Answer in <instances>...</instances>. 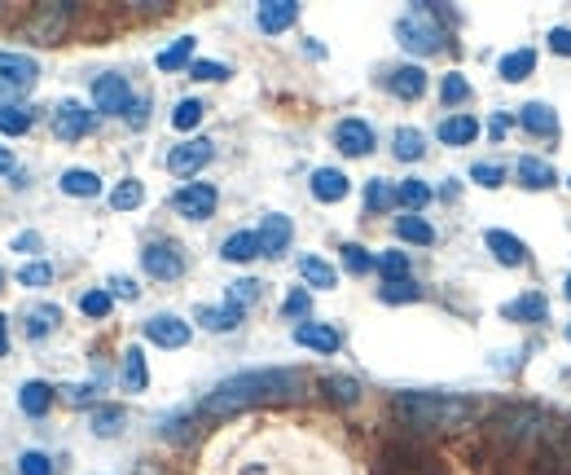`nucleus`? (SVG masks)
<instances>
[{
	"label": "nucleus",
	"mask_w": 571,
	"mask_h": 475,
	"mask_svg": "<svg viewBox=\"0 0 571 475\" xmlns=\"http://www.w3.org/2000/svg\"><path fill=\"white\" fill-rule=\"evenodd\" d=\"M203 475H351L343 454L295 423H251L207 449Z\"/></svg>",
	"instance_id": "f257e3e1"
},
{
	"label": "nucleus",
	"mask_w": 571,
	"mask_h": 475,
	"mask_svg": "<svg viewBox=\"0 0 571 475\" xmlns=\"http://www.w3.org/2000/svg\"><path fill=\"white\" fill-rule=\"evenodd\" d=\"M299 387H304V374H299V370H251V374H233V378H225V383L203 401V414L225 418V414H237V409L259 405V401L295 396Z\"/></svg>",
	"instance_id": "f03ea898"
},
{
	"label": "nucleus",
	"mask_w": 571,
	"mask_h": 475,
	"mask_svg": "<svg viewBox=\"0 0 571 475\" xmlns=\"http://www.w3.org/2000/svg\"><path fill=\"white\" fill-rule=\"evenodd\" d=\"M396 414L409 427H461L479 414V405L461 396H440V392H400Z\"/></svg>",
	"instance_id": "7ed1b4c3"
},
{
	"label": "nucleus",
	"mask_w": 571,
	"mask_h": 475,
	"mask_svg": "<svg viewBox=\"0 0 571 475\" xmlns=\"http://www.w3.org/2000/svg\"><path fill=\"white\" fill-rule=\"evenodd\" d=\"M396 35H400V44H405L409 53H436V49L444 44V27H440V18H436L431 4H413V9L396 22Z\"/></svg>",
	"instance_id": "20e7f679"
},
{
	"label": "nucleus",
	"mask_w": 571,
	"mask_h": 475,
	"mask_svg": "<svg viewBox=\"0 0 571 475\" xmlns=\"http://www.w3.org/2000/svg\"><path fill=\"white\" fill-rule=\"evenodd\" d=\"M35 84V62L27 53H0V106H9V97H22Z\"/></svg>",
	"instance_id": "39448f33"
},
{
	"label": "nucleus",
	"mask_w": 571,
	"mask_h": 475,
	"mask_svg": "<svg viewBox=\"0 0 571 475\" xmlns=\"http://www.w3.org/2000/svg\"><path fill=\"white\" fill-rule=\"evenodd\" d=\"M66 18H71L66 4H40L35 18L27 22V35H31L35 44H58L62 31H66Z\"/></svg>",
	"instance_id": "423d86ee"
},
{
	"label": "nucleus",
	"mask_w": 571,
	"mask_h": 475,
	"mask_svg": "<svg viewBox=\"0 0 571 475\" xmlns=\"http://www.w3.org/2000/svg\"><path fill=\"white\" fill-rule=\"evenodd\" d=\"M93 102H97V111H106V115H127V111H132V89H127L123 75H97Z\"/></svg>",
	"instance_id": "0eeeda50"
},
{
	"label": "nucleus",
	"mask_w": 571,
	"mask_h": 475,
	"mask_svg": "<svg viewBox=\"0 0 571 475\" xmlns=\"http://www.w3.org/2000/svg\"><path fill=\"white\" fill-rule=\"evenodd\" d=\"M141 260H145V273L150 277H163V282H172V277L185 273V260H181V246L176 242H150Z\"/></svg>",
	"instance_id": "6e6552de"
},
{
	"label": "nucleus",
	"mask_w": 571,
	"mask_h": 475,
	"mask_svg": "<svg viewBox=\"0 0 571 475\" xmlns=\"http://www.w3.org/2000/svg\"><path fill=\"white\" fill-rule=\"evenodd\" d=\"M145 339L158 344V348H185V344H189V326H185L181 317L163 313V317H150V322H145Z\"/></svg>",
	"instance_id": "1a4fd4ad"
},
{
	"label": "nucleus",
	"mask_w": 571,
	"mask_h": 475,
	"mask_svg": "<svg viewBox=\"0 0 571 475\" xmlns=\"http://www.w3.org/2000/svg\"><path fill=\"white\" fill-rule=\"evenodd\" d=\"M207 159H212V141H207V136H198V141L176 145V150L167 154V167H172L176 176H194V172H198Z\"/></svg>",
	"instance_id": "9d476101"
},
{
	"label": "nucleus",
	"mask_w": 571,
	"mask_h": 475,
	"mask_svg": "<svg viewBox=\"0 0 571 475\" xmlns=\"http://www.w3.org/2000/svg\"><path fill=\"white\" fill-rule=\"evenodd\" d=\"M89 128H93V115H89L80 102H62V106L53 111V132H58L62 141H80Z\"/></svg>",
	"instance_id": "9b49d317"
},
{
	"label": "nucleus",
	"mask_w": 571,
	"mask_h": 475,
	"mask_svg": "<svg viewBox=\"0 0 571 475\" xmlns=\"http://www.w3.org/2000/svg\"><path fill=\"white\" fill-rule=\"evenodd\" d=\"M176 212L189 216V221H207V216L216 212V190H212V185H185V190L176 194Z\"/></svg>",
	"instance_id": "f8f14e48"
},
{
	"label": "nucleus",
	"mask_w": 571,
	"mask_h": 475,
	"mask_svg": "<svg viewBox=\"0 0 571 475\" xmlns=\"http://www.w3.org/2000/svg\"><path fill=\"white\" fill-rule=\"evenodd\" d=\"M335 145L343 154H369L374 150V128L365 119H343L335 128Z\"/></svg>",
	"instance_id": "ddd939ff"
},
{
	"label": "nucleus",
	"mask_w": 571,
	"mask_h": 475,
	"mask_svg": "<svg viewBox=\"0 0 571 475\" xmlns=\"http://www.w3.org/2000/svg\"><path fill=\"white\" fill-rule=\"evenodd\" d=\"M295 344H304L313 353H339V331L317 326V322H304V326H295Z\"/></svg>",
	"instance_id": "4468645a"
},
{
	"label": "nucleus",
	"mask_w": 571,
	"mask_h": 475,
	"mask_svg": "<svg viewBox=\"0 0 571 475\" xmlns=\"http://www.w3.org/2000/svg\"><path fill=\"white\" fill-rule=\"evenodd\" d=\"M519 123H523L528 132H536V136H559V115H554L545 102H528V106L519 111Z\"/></svg>",
	"instance_id": "2eb2a0df"
},
{
	"label": "nucleus",
	"mask_w": 571,
	"mask_h": 475,
	"mask_svg": "<svg viewBox=\"0 0 571 475\" xmlns=\"http://www.w3.org/2000/svg\"><path fill=\"white\" fill-rule=\"evenodd\" d=\"M295 13H299L295 0H268V4H259V27H264L268 35H277V31H286V27L295 22Z\"/></svg>",
	"instance_id": "dca6fc26"
},
{
	"label": "nucleus",
	"mask_w": 571,
	"mask_h": 475,
	"mask_svg": "<svg viewBox=\"0 0 571 475\" xmlns=\"http://www.w3.org/2000/svg\"><path fill=\"white\" fill-rule=\"evenodd\" d=\"M259 246L268 251V255H282L286 246H290V221L286 216H264V225H259Z\"/></svg>",
	"instance_id": "f3484780"
},
{
	"label": "nucleus",
	"mask_w": 571,
	"mask_h": 475,
	"mask_svg": "<svg viewBox=\"0 0 571 475\" xmlns=\"http://www.w3.org/2000/svg\"><path fill=\"white\" fill-rule=\"evenodd\" d=\"M313 194L321 203H339L343 194H347V176H343L339 167H317L313 172Z\"/></svg>",
	"instance_id": "a211bd4d"
},
{
	"label": "nucleus",
	"mask_w": 571,
	"mask_h": 475,
	"mask_svg": "<svg viewBox=\"0 0 571 475\" xmlns=\"http://www.w3.org/2000/svg\"><path fill=\"white\" fill-rule=\"evenodd\" d=\"M488 251H492L501 264H528V246L514 234H505V230H492V234H488Z\"/></svg>",
	"instance_id": "6ab92c4d"
},
{
	"label": "nucleus",
	"mask_w": 571,
	"mask_h": 475,
	"mask_svg": "<svg viewBox=\"0 0 571 475\" xmlns=\"http://www.w3.org/2000/svg\"><path fill=\"white\" fill-rule=\"evenodd\" d=\"M422 89H427V71H422V66H400V71H391V93H396V97L413 102V97H422Z\"/></svg>",
	"instance_id": "aec40b11"
},
{
	"label": "nucleus",
	"mask_w": 571,
	"mask_h": 475,
	"mask_svg": "<svg viewBox=\"0 0 571 475\" xmlns=\"http://www.w3.org/2000/svg\"><path fill=\"white\" fill-rule=\"evenodd\" d=\"M49 401H53V387H49V383H40V378L22 383V392H18V405H22V414H31V418L49 414Z\"/></svg>",
	"instance_id": "412c9836"
},
{
	"label": "nucleus",
	"mask_w": 571,
	"mask_h": 475,
	"mask_svg": "<svg viewBox=\"0 0 571 475\" xmlns=\"http://www.w3.org/2000/svg\"><path fill=\"white\" fill-rule=\"evenodd\" d=\"M475 136H479V119L475 115H453L440 123V141L444 145H470Z\"/></svg>",
	"instance_id": "4be33fe9"
},
{
	"label": "nucleus",
	"mask_w": 571,
	"mask_h": 475,
	"mask_svg": "<svg viewBox=\"0 0 571 475\" xmlns=\"http://www.w3.org/2000/svg\"><path fill=\"white\" fill-rule=\"evenodd\" d=\"M505 317L510 322H545L550 317V304L541 295H523V300H510L505 304Z\"/></svg>",
	"instance_id": "5701e85b"
},
{
	"label": "nucleus",
	"mask_w": 571,
	"mask_h": 475,
	"mask_svg": "<svg viewBox=\"0 0 571 475\" xmlns=\"http://www.w3.org/2000/svg\"><path fill=\"white\" fill-rule=\"evenodd\" d=\"M519 181H523L528 190H545V185H554L559 176H554V167H550L545 159H519Z\"/></svg>",
	"instance_id": "b1692460"
},
{
	"label": "nucleus",
	"mask_w": 571,
	"mask_h": 475,
	"mask_svg": "<svg viewBox=\"0 0 571 475\" xmlns=\"http://www.w3.org/2000/svg\"><path fill=\"white\" fill-rule=\"evenodd\" d=\"M62 190H66L71 199H93V194L102 190V181H97V172H84V167H71V172L62 176Z\"/></svg>",
	"instance_id": "393cba45"
},
{
	"label": "nucleus",
	"mask_w": 571,
	"mask_h": 475,
	"mask_svg": "<svg viewBox=\"0 0 571 475\" xmlns=\"http://www.w3.org/2000/svg\"><path fill=\"white\" fill-rule=\"evenodd\" d=\"M299 273H304L308 286H321V291H330V286L339 282V273H335L326 260H317V255H304V260H299Z\"/></svg>",
	"instance_id": "a878e982"
},
{
	"label": "nucleus",
	"mask_w": 571,
	"mask_h": 475,
	"mask_svg": "<svg viewBox=\"0 0 571 475\" xmlns=\"http://www.w3.org/2000/svg\"><path fill=\"white\" fill-rule=\"evenodd\" d=\"M145 383H150V374H145V353H141V348H127V353H123V387H127V392H145Z\"/></svg>",
	"instance_id": "bb28decb"
},
{
	"label": "nucleus",
	"mask_w": 571,
	"mask_h": 475,
	"mask_svg": "<svg viewBox=\"0 0 571 475\" xmlns=\"http://www.w3.org/2000/svg\"><path fill=\"white\" fill-rule=\"evenodd\" d=\"M532 66H536V53L532 49H519V53H505L501 58V80H528L532 75Z\"/></svg>",
	"instance_id": "cd10ccee"
},
{
	"label": "nucleus",
	"mask_w": 571,
	"mask_h": 475,
	"mask_svg": "<svg viewBox=\"0 0 571 475\" xmlns=\"http://www.w3.org/2000/svg\"><path fill=\"white\" fill-rule=\"evenodd\" d=\"M259 251H264V246H259V234H233L225 242V251H220V255L233 260V264H246V260H255Z\"/></svg>",
	"instance_id": "c85d7f7f"
},
{
	"label": "nucleus",
	"mask_w": 571,
	"mask_h": 475,
	"mask_svg": "<svg viewBox=\"0 0 571 475\" xmlns=\"http://www.w3.org/2000/svg\"><path fill=\"white\" fill-rule=\"evenodd\" d=\"M198 322H203L207 331H237L242 308H237V304H225V308H203V313H198Z\"/></svg>",
	"instance_id": "c756f323"
},
{
	"label": "nucleus",
	"mask_w": 571,
	"mask_h": 475,
	"mask_svg": "<svg viewBox=\"0 0 571 475\" xmlns=\"http://www.w3.org/2000/svg\"><path fill=\"white\" fill-rule=\"evenodd\" d=\"M189 58H194V35H181L172 49H163V53H158V71H181Z\"/></svg>",
	"instance_id": "7c9ffc66"
},
{
	"label": "nucleus",
	"mask_w": 571,
	"mask_h": 475,
	"mask_svg": "<svg viewBox=\"0 0 571 475\" xmlns=\"http://www.w3.org/2000/svg\"><path fill=\"white\" fill-rule=\"evenodd\" d=\"M396 234L405 238V242H418V246L436 242V230H431L422 216H400V221H396Z\"/></svg>",
	"instance_id": "2f4dec72"
},
{
	"label": "nucleus",
	"mask_w": 571,
	"mask_h": 475,
	"mask_svg": "<svg viewBox=\"0 0 571 475\" xmlns=\"http://www.w3.org/2000/svg\"><path fill=\"white\" fill-rule=\"evenodd\" d=\"M58 322H62V313H58L53 304H49V308H31V313H27V335L40 339V335H49Z\"/></svg>",
	"instance_id": "473e14b6"
},
{
	"label": "nucleus",
	"mask_w": 571,
	"mask_h": 475,
	"mask_svg": "<svg viewBox=\"0 0 571 475\" xmlns=\"http://www.w3.org/2000/svg\"><path fill=\"white\" fill-rule=\"evenodd\" d=\"M396 159H405V163L422 159V132H413V128H400V132H396Z\"/></svg>",
	"instance_id": "72a5a7b5"
},
{
	"label": "nucleus",
	"mask_w": 571,
	"mask_h": 475,
	"mask_svg": "<svg viewBox=\"0 0 571 475\" xmlns=\"http://www.w3.org/2000/svg\"><path fill=\"white\" fill-rule=\"evenodd\" d=\"M396 203H405L409 212H418V207H427V203H431V190H427L422 181H405V185L396 190Z\"/></svg>",
	"instance_id": "f704fd0d"
},
{
	"label": "nucleus",
	"mask_w": 571,
	"mask_h": 475,
	"mask_svg": "<svg viewBox=\"0 0 571 475\" xmlns=\"http://www.w3.org/2000/svg\"><path fill=\"white\" fill-rule=\"evenodd\" d=\"M378 269H382L387 282H405V277H409V255H405V251H382Z\"/></svg>",
	"instance_id": "c9c22d12"
},
{
	"label": "nucleus",
	"mask_w": 571,
	"mask_h": 475,
	"mask_svg": "<svg viewBox=\"0 0 571 475\" xmlns=\"http://www.w3.org/2000/svg\"><path fill=\"white\" fill-rule=\"evenodd\" d=\"M119 427H123V409H119V405L93 409V432H97V436H114Z\"/></svg>",
	"instance_id": "e433bc0d"
},
{
	"label": "nucleus",
	"mask_w": 571,
	"mask_h": 475,
	"mask_svg": "<svg viewBox=\"0 0 571 475\" xmlns=\"http://www.w3.org/2000/svg\"><path fill=\"white\" fill-rule=\"evenodd\" d=\"M141 199H145L141 181H123V185H119V190L111 194V207H114V212H132V207H136Z\"/></svg>",
	"instance_id": "4c0bfd02"
},
{
	"label": "nucleus",
	"mask_w": 571,
	"mask_h": 475,
	"mask_svg": "<svg viewBox=\"0 0 571 475\" xmlns=\"http://www.w3.org/2000/svg\"><path fill=\"white\" fill-rule=\"evenodd\" d=\"M440 97H444V106H461L466 97H470V84H466V75H444V84H440Z\"/></svg>",
	"instance_id": "58836bf2"
},
{
	"label": "nucleus",
	"mask_w": 571,
	"mask_h": 475,
	"mask_svg": "<svg viewBox=\"0 0 571 475\" xmlns=\"http://www.w3.org/2000/svg\"><path fill=\"white\" fill-rule=\"evenodd\" d=\"M365 203H369V212H387V207L396 203V190H391L387 181H369V190H365Z\"/></svg>",
	"instance_id": "ea45409f"
},
{
	"label": "nucleus",
	"mask_w": 571,
	"mask_h": 475,
	"mask_svg": "<svg viewBox=\"0 0 571 475\" xmlns=\"http://www.w3.org/2000/svg\"><path fill=\"white\" fill-rule=\"evenodd\" d=\"M343 264H347V273H356V277H360V273H369V269H374V255H369L365 246L347 242V246H343Z\"/></svg>",
	"instance_id": "a19ab883"
},
{
	"label": "nucleus",
	"mask_w": 571,
	"mask_h": 475,
	"mask_svg": "<svg viewBox=\"0 0 571 475\" xmlns=\"http://www.w3.org/2000/svg\"><path fill=\"white\" fill-rule=\"evenodd\" d=\"M27 128H31V115H27V111H18V106H0V132L22 136Z\"/></svg>",
	"instance_id": "79ce46f5"
},
{
	"label": "nucleus",
	"mask_w": 571,
	"mask_h": 475,
	"mask_svg": "<svg viewBox=\"0 0 571 475\" xmlns=\"http://www.w3.org/2000/svg\"><path fill=\"white\" fill-rule=\"evenodd\" d=\"M259 291H264V286H259L255 277H242V282H233V286H228V304H237V308H242V304H255V300H259Z\"/></svg>",
	"instance_id": "37998d69"
},
{
	"label": "nucleus",
	"mask_w": 571,
	"mask_h": 475,
	"mask_svg": "<svg viewBox=\"0 0 571 475\" xmlns=\"http://www.w3.org/2000/svg\"><path fill=\"white\" fill-rule=\"evenodd\" d=\"M198 119H203V102L185 97V102L176 106V115H172V123H176L181 132H189V128H198Z\"/></svg>",
	"instance_id": "c03bdc74"
},
{
	"label": "nucleus",
	"mask_w": 571,
	"mask_h": 475,
	"mask_svg": "<svg viewBox=\"0 0 571 475\" xmlns=\"http://www.w3.org/2000/svg\"><path fill=\"white\" fill-rule=\"evenodd\" d=\"M326 392H330L339 405H356V396H360L356 378H326Z\"/></svg>",
	"instance_id": "a18cd8bd"
},
{
	"label": "nucleus",
	"mask_w": 571,
	"mask_h": 475,
	"mask_svg": "<svg viewBox=\"0 0 571 475\" xmlns=\"http://www.w3.org/2000/svg\"><path fill=\"white\" fill-rule=\"evenodd\" d=\"M80 308H84L89 317H106V313H111V295H106V291H89V295H80Z\"/></svg>",
	"instance_id": "49530a36"
},
{
	"label": "nucleus",
	"mask_w": 571,
	"mask_h": 475,
	"mask_svg": "<svg viewBox=\"0 0 571 475\" xmlns=\"http://www.w3.org/2000/svg\"><path fill=\"white\" fill-rule=\"evenodd\" d=\"M18 471L22 475H53V463H49L44 454H35V449H31V454H22V458H18Z\"/></svg>",
	"instance_id": "de8ad7c7"
},
{
	"label": "nucleus",
	"mask_w": 571,
	"mask_h": 475,
	"mask_svg": "<svg viewBox=\"0 0 571 475\" xmlns=\"http://www.w3.org/2000/svg\"><path fill=\"white\" fill-rule=\"evenodd\" d=\"M470 176H475V181H479V185H483V190H497V185H501V176H505V172H501V167H497V163H475V167H470Z\"/></svg>",
	"instance_id": "09e8293b"
},
{
	"label": "nucleus",
	"mask_w": 571,
	"mask_h": 475,
	"mask_svg": "<svg viewBox=\"0 0 571 475\" xmlns=\"http://www.w3.org/2000/svg\"><path fill=\"white\" fill-rule=\"evenodd\" d=\"M18 282H22V286H49V282H53V269H49V264H27V269L18 273Z\"/></svg>",
	"instance_id": "8fccbe9b"
},
{
	"label": "nucleus",
	"mask_w": 571,
	"mask_h": 475,
	"mask_svg": "<svg viewBox=\"0 0 571 475\" xmlns=\"http://www.w3.org/2000/svg\"><path fill=\"white\" fill-rule=\"evenodd\" d=\"M382 300H387V304H400V300H418V286H413L409 277H405V282H387V286H382Z\"/></svg>",
	"instance_id": "3c124183"
},
{
	"label": "nucleus",
	"mask_w": 571,
	"mask_h": 475,
	"mask_svg": "<svg viewBox=\"0 0 571 475\" xmlns=\"http://www.w3.org/2000/svg\"><path fill=\"white\" fill-rule=\"evenodd\" d=\"M189 75H194V80H225L228 66H220V62H194Z\"/></svg>",
	"instance_id": "603ef678"
},
{
	"label": "nucleus",
	"mask_w": 571,
	"mask_h": 475,
	"mask_svg": "<svg viewBox=\"0 0 571 475\" xmlns=\"http://www.w3.org/2000/svg\"><path fill=\"white\" fill-rule=\"evenodd\" d=\"M308 308H313L308 291H290V295H286V317H304Z\"/></svg>",
	"instance_id": "864d4df0"
},
{
	"label": "nucleus",
	"mask_w": 571,
	"mask_h": 475,
	"mask_svg": "<svg viewBox=\"0 0 571 475\" xmlns=\"http://www.w3.org/2000/svg\"><path fill=\"white\" fill-rule=\"evenodd\" d=\"M550 49L571 58V27H554V31H550Z\"/></svg>",
	"instance_id": "5fc2aeb1"
},
{
	"label": "nucleus",
	"mask_w": 571,
	"mask_h": 475,
	"mask_svg": "<svg viewBox=\"0 0 571 475\" xmlns=\"http://www.w3.org/2000/svg\"><path fill=\"white\" fill-rule=\"evenodd\" d=\"M111 286H114V295H123V300H136V282H132V277H114Z\"/></svg>",
	"instance_id": "6e6d98bb"
},
{
	"label": "nucleus",
	"mask_w": 571,
	"mask_h": 475,
	"mask_svg": "<svg viewBox=\"0 0 571 475\" xmlns=\"http://www.w3.org/2000/svg\"><path fill=\"white\" fill-rule=\"evenodd\" d=\"M93 392H97V387H66V396H71L75 405H84V401H93Z\"/></svg>",
	"instance_id": "4d7b16f0"
},
{
	"label": "nucleus",
	"mask_w": 571,
	"mask_h": 475,
	"mask_svg": "<svg viewBox=\"0 0 571 475\" xmlns=\"http://www.w3.org/2000/svg\"><path fill=\"white\" fill-rule=\"evenodd\" d=\"M488 128H492V136H505V128H510V119H505V115H492V123H488Z\"/></svg>",
	"instance_id": "13d9d810"
},
{
	"label": "nucleus",
	"mask_w": 571,
	"mask_h": 475,
	"mask_svg": "<svg viewBox=\"0 0 571 475\" xmlns=\"http://www.w3.org/2000/svg\"><path fill=\"white\" fill-rule=\"evenodd\" d=\"M13 246H18V251H35V246H40V238H35V234H22L18 242H13Z\"/></svg>",
	"instance_id": "bf43d9fd"
},
{
	"label": "nucleus",
	"mask_w": 571,
	"mask_h": 475,
	"mask_svg": "<svg viewBox=\"0 0 571 475\" xmlns=\"http://www.w3.org/2000/svg\"><path fill=\"white\" fill-rule=\"evenodd\" d=\"M132 123H145V102H132Z\"/></svg>",
	"instance_id": "052dcab7"
},
{
	"label": "nucleus",
	"mask_w": 571,
	"mask_h": 475,
	"mask_svg": "<svg viewBox=\"0 0 571 475\" xmlns=\"http://www.w3.org/2000/svg\"><path fill=\"white\" fill-rule=\"evenodd\" d=\"M9 167H13V154H9V150L0 145V172H9Z\"/></svg>",
	"instance_id": "680f3d73"
},
{
	"label": "nucleus",
	"mask_w": 571,
	"mask_h": 475,
	"mask_svg": "<svg viewBox=\"0 0 571 475\" xmlns=\"http://www.w3.org/2000/svg\"><path fill=\"white\" fill-rule=\"evenodd\" d=\"M4 348H9V344H4V317H0V353H4Z\"/></svg>",
	"instance_id": "e2e57ef3"
},
{
	"label": "nucleus",
	"mask_w": 571,
	"mask_h": 475,
	"mask_svg": "<svg viewBox=\"0 0 571 475\" xmlns=\"http://www.w3.org/2000/svg\"><path fill=\"white\" fill-rule=\"evenodd\" d=\"M567 300H571V277H567Z\"/></svg>",
	"instance_id": "0e129e2a"
},
{
	"label": "nucleus",
	"mask_w": 571,
	"mask_h": 475,
	"mask_svg": "<svg viewBox=\"0 0 571 475\" xmlns=\"http://www.w3.org/2000/svg\"><path fill=\"white\" fill-rule=\"evenodd\" d=\"M567 339H571V331H567Z\"/></svg>",
	"instance_id": "69168bd1"
}]
</instances>
